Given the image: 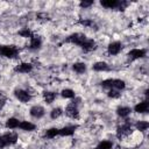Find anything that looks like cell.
I'll use <instances>...</instances> for the list:
<instances>
[{
    "label": "cell",
    "mask_w": 149,
    "mask_h": 149,
    "mask_svg": "<svg viewBox=\"0 0 149 149\" xmlns=\"http://www.w3.org/2000/svg\"><path fill=\"white\" fill-rule=\"evenodd\" d=\"M19 127L23 130H34L35 129V125H33L31 122H28V121H22L20 122Z\"/></svg>",
    "instance_id": "17"
},
{
    "label": "cell",
    "mask_w": 149,
    "mask_h": 149,
    "mask_svg": "<svg viewBox=\"0 0 149 149\" xmlns=\"http://www.w3.org/2000/svg\"><path fill=\"white\" fill-rule=\"evenodd\" d=\"M19 34L21 35V36H23V37H31V31L28 29V28H26V29H22V30H20L19 31Z\"/></svg>",
    "instance_id": "28"
},
{
    "label": "cell",
    "mask_w": 149,
    "mask_h": 149,
    "mask_svg": "<svg viewBox=\"0 0 149 149\" xmlns=\"http://www.w3.org/2000/svg\"><path fill=\"white\" fill-rule=\"evenodd\" d=\"M31 69H33V65L31 64H29V63H22V64L17 65L15 68V71L22 72V73H28L29 71H31Z\"/></svg>",
    "instance_id": "11"
},
{
    "label": "cell",
    "mask_w": 149,
    "mask_h": 149,
    "mask_svg": "<svg viewBox=\"0 0 149 149\" xmlns=\"http://www.w3.org/2000/svg\"><path fill=\"white\" fill-rule=\"evenodd\" d=\"M132 127L128 125V123H126V125H123V126H121V127H119L118 128V133H116V136L119 137V139H122V137H125V136H128L129 134H132Z\"/></svg>",
    "instance_id": "3"
},
{
    "label": "cell",
    "mask_w": 149,
    "mask_h": 149,
    "mask_svg": "<svg viewBox=\"0 0 149 149\" xmlns=\"http://www.w3.org/2000/svg\"><path fill=\"white\" fill-rule=\"evenodd\" d=\"M56 98V94L54 92H44V100L47 104H51Z\"/></svg>",
    "instance_id": "21"
},
{
    "label": "cell",
    "mask_w": 149,
    "mask_h": 149,
    "mask_svg": "<svg viewBox=\"0 0 149 149\" xmlns=\"http://www.w3.org/2000/svg\"><path fill=\"white\" fill-rule=\"evenodd\" d=\"M108 97L109 98H119L120 97V93L118 91H115V90H111L108 92Z\"/></svg>",
    "instance_id": "30"
},
{
    "label": "cell",
    "mask_w": 149,
    "mask_h": 149,
    "mask_svg": "<svg viewBox=\"0 0 149 149\" xmlns=\"http://www.w3.org/2000/svg\"><path fill=\"white\" fill-rule=\"evenodd\" d=\"M62 95L64 98H73L74 97V92L70 88H66V90H63L62 91Z\"/></svg>",
    "instance_id": "26"
},
{
    "label": "cell",
    "mask_w": 149,
    "mask_h": 149,
    "mask_svg": "<svg viewBox=\"0 0 149 149\" xmlns=\"http://www.w3.org/2000/svg\"><path fill=\"white\" fill-rule=\"evenodd\" d=\"M58 133H59V129H57V128H50V129H48V130H47L45 136H47V137H49V139H52V137H55Z\"/></svg>",
    "instance_id": "23"
},
{
    "label": "cell",
    "mask_w": 149,
    "mask_h": 149,
    "mask_svg": "<svg viewBox=\"0 0 149 149\" xmlns=\"http://www.w3.org/2000/svg\"><path fill=\"white\" fill-rule=\"evenodd\" d=\"M101 85H102V87H113V79H106V80H104L102 83H101Z\"/></svg>",
    "instance_id": "29"
},
{
    "label": "cell",
    "mask_w": 149,
    "mask_h": 149,
    "mask_svg": "<svg viewBox=\"0 0 149 149\" xmlns=\"http://www.w3.org/2000/svg\"><path fill=\"white\" fill-rule=\"evenodd\" d=\"M112 142L109 141H101L98 146V149H112Z\"/></svg>",
    "instance_id": "25"
},
{
    "label": "cell",
    "mask_w": 149,
    "mask_h": 149,
    "mask_svg": "<svg viewBox=\"0 0 149 149\" xmlns=\"http://www.w3.org/2000/svg\"><path fill=\"white\" fill-rule=\"evenodd\" d=\"M65 113H66L68 116H70V118H72V119L78 118V109H77V107H76L74 104L68 105V107H66V109H65Z\"/></svg>",
    "instance_id": "6"
},
{
    "label": "cell",
    "mask_w": 149,
    "mask_h": 149,
    "mask_svg": "<svg viewBox=\"0 0 149 149\" xmlns=\"http://www.w3.org/2000/svg\"><path fill=\"white\" fill-rule=\"evenodd\" d=\"M80 23L86 26V27H93L94 26L93 21H91V20H80Z\"/></svg>",
    "instance_id": "31"
},
{
    "label": "cell",
    "mask_w": 149,
    "mask_h": 149,
    "mask_svg": "<svg viewBox=\"0 0 149 149\" xmlns=\"http://www.w3.org/2000/svg\"><path fill=\"white\" fill-rule=\"evenodd\" d=\"M80 47L83 48L84 51H92V50L95 49V43H94L93 40H87V38H86L85 42H84Z\"/></svg>",
    "instance_id": "10"
},
{
    "label": "cell",
    "mask_w": 149,
    "mask_h": 149,
    "mask_svg": "<svg viewBox=\"0 0 149 149\" xmlns=\"http://www.w3.org/2000/svg\"><path fill=\"white\" fill-rule=\"evenodd\" d=\"M125 81L121 79H113V87L116 90H123L125 88Z\"/></svg>",
    "instance_id": "20"
},
{
    "label": "cell",
    "mask_w": 149,
    "mask_h": 149,
    "mask_svg": "<svg viewBox=\"0 0 149 149\" xmlns=\"http://www.w3.org/2000/svg\"><path fill=\"white\" fill-rule=\"evenodd\" d=\"M19 125H20V121L17 119H15V118H10L6 122V127L7 128H16V127H19Z\"/></svg>",
    "instance_id": "18"
},
{
    "label": "cell",
    "mask_w": 149,
    "mask_h": 149,
    "mask_svg": "<svg viewBox=\"0 0 149 149\" xmlns=\"http://www.w3.org/2000/svg\"><path fill=\"white\" fill-rule=\"evenodd\" d=\"M30 115L34 118H42L44 115V108L41 106H34L30 108Z\"/></svg>",
    "instance_id": "7"
},
{
    "label": "cell",
    "mask_w": 149,
    "mask_h": 149,
    "mask_svg": "<svg viewBox=\"0 0 149 149\" xmlns=\"http://www.w3.org/2000/svg\"><path fill=\"white\" fill-rule=\"evenodd\" d=\"M144 56H146V50H143V49H133L129 52L130 59H137V58H142Z\"/></svg>",
    "instance_id": "8"
},
{
    "label": "cell",
    "mask_w": 149,
    "mask_h": 149,
    "mask_svg": "<svg viewBox=\"0 0 149 149\" xmlns=\"http://www.w3.org/2000/svg\"><path fill=\"white\" fill-rule=\"evenodd\" d=\"M19 50L14 45H0V55L8 57V58H13L17 55Z\"/></svg>",
    "instance_id": "1"
},
{
    "label": "cell",
    "mask_w": 149,
    "mask_h": 149,
    "mask_svg": "<svg viewBox=\"0 0 149 149\" xmlns=\"http://www.w3.org/2000/svg\"><path fill=\"white\" fill-rule=\"evenodd\" d=\"M100 3L106 8H116L118 5H119V1H116V0H106V1H101Z\"/></svg>",
    "instance_id": "16"
},
{
    "label": "cell",
    "mask_w": 149,
    "mask_h": 149,
    "mask_svg": "<svg viewBox=\"0 0 149 149\" xmlns=\"http://www.w3.org/2000/svg\"><path fill=\"white\" fill-rule=\"evenodd\" d=\"M3 147H5V144H3V141H2V139L0 136V148H3Z\"/></svg>",
    "instance_id": "35"
},
{
    "label": "cell",
    "mask_w": 149,
    "mask_h": 149,
    "mask_svg": "<svg viewBox=\"0 0 149 149\" xmlns=\"http://www.w3.org/2000/svg\"><path fill=\"white\" fill-rule=\"evenodd\" d=\"M1 139L3 141V144L8 146V144H14L16 142V140H17V136L14 133H9V134H6V135L1 136Z\"/></svg>",
    "instance_id": "5"
},
{
    "label": "cell",
    "mask_w": 149,
    "mask_h": 149,
    "mask_svg": "<svg viewBox=\"0 0 149 149\" xmlns=\"http://www.w3.org/2000/svg\"><path fill=\"white\" fill-rule=\"evenodd\" d=\"M37 19L38 20H49V15L47 13H40V14H37Z\"/></svg>",
    "instance_id": "32"
},
{
    "label": "cell",
    "mask_w": 149,
    "mask_h": 149,
    "mask_svg": "<svg viewBox=\"0 0 149 149\" xmlns=\"http://www.w3.org/2000/svg\"><path fill=\"white\" fill-rule=\"evenodd\" d=\"M31 42H30V48L31 49H38L41 47V38L40 36L36 35H31Z\"/></svg>",
    "instance_id": "13"
},
{
    "label": "cell",
    "mask_w": 149,
    "mask_h": 149,
    "mask_svg": "<svg viewBox=\"0 0 149 149\" xmlns=\"http://www.w3.org/2000/svg\"><path fill=\"white\" fill-rule=\"evenodd\" d=\"M85 40H86V36H85V35L79 34V33H76V34L70 35V36L65 40V42H68V43H73V44H78V45H81V44L85 42Z\"/></svg>",
    "instance_id": "2"
},
{
    "label": "cell",
    "mask_w": 149,
    "mask_h": 149,
    "mask_svg": "<svg viewBox=\"0 0 149 149\" xmlns=\"http://www.w3.org/2000/svg\"><path fill=\"white\" fill-rule=\"evenodd\" d=\"M62 113H63V112H62L61 108H54V109L51 111V114H50V115H51L52 119H57L58 116L62 115Z\"/></svg>",
    "instance_id": "27"
},
{
    "label": "cell",
    "mask_w": 149,
    "mask_h": 149,
    "mask_svg": "<svg viewBox=\"0 0 149 149\" xmlns=\"http://www.w3.org/2000/svg\"><path fill=\"white\" fill-rule=\"evenodd\" d=\"M93 70H95V71H108L109 68L105 62H97L93 65Z\"/></svg>",
    "instance_id": "14"
},
{
    "label": "cell",
    "mask_w": 149,
    "mask_h": 149,
    "mask_svg": "<svg viewBox=\"0 0 149 149\" xmlns=\"http://www.w3.org/2000/svg\"><path fill=\"white\" fill-rule=\"evenodd\" d=\"M95 149H98V148H95Z\"/></svg>",
    "instance_id": "36"
},
{
    "label": "cell",
    "mask_w": 149,
    "mask_h": 149,
    "mask_svg": "<svg viewBox=\"0 0 149 149\" xmlns=\"http://www.w3.org/2000/svg\"><path fill=\"white\" fill-rule=\"evenodd\" d=\"M116 113L120 115V116H127L129 113H130V108L129 107H119L116 109Z\"/></svg>",
    "instance_id": "22"
},
{
    "label": "cell",
    "mask_w": 149,
    "mask_h": 149,
    "mask_svg": "<svg viewBox=\"0 0 149 149\" xmlns=\"http://www.w3.org/2000/svg\"><path fill=\"white\" fill-rule=\"evenodd\" d=\"M3 106H5V100H3V99H0V109H1Z\"/></svg>",
    "instance_id": "34"
},
{
    "label": "cell",
    "mask_w": 149,
    "mask_h": 149,
    "mask_svg": "<svg viewBox=\"0 0 149 149\" xmlns=\"http://www.w3.org/2000/svg\"><path fill=\"white\" fill-rule=\"evenodd\" d=\"M76 128H77V126H68V127H64V128L59 129L58 134H61L63 136H69V135H72L74 133Z\"/></svg>",
    "instance_id": "12"
},
{
    "label": "cell",
    "mask_w": 149,
    "mask_h": 149,
    "mask_svg": "<svg viewBox=\"0 0 149 149\" xmlns=\"http://www.w3.org/2000/svg\"><path fill=\"white\" fill-rule=\"evenodd\" d=\"M134 109H135V112H137V113H146V112L148 111V102H147V101H142V102L137 104Z\"/></svg>",
    "instance_id": "15"
},
{
    "label": "cell",
    "mask_w": 149,
    "mask_h": 149,
    "mask_svg": "<svg viewBox=\"0 0 149 149\" xmlns=\"http://www.w3.org/2000/svg\"><path fill=\"white\" fill-rule=\"evenodd\" d=\"M91 5H93V1H81L80 2V7H83V8H87Z\"/></svg>",
    "instance_id": "33"
},
{
    "label": "cell",
    "mask_w": 149,
    "mask_h": 149,
    "mask_svg": "<svg viewBox=\"0 0 149 149\" xmlns=\"http://www.w3.org/2000/svg\"><path fill=\"white\" fill-rule=\"evenodd\" d=\"M73 70L77 73H84L86 70V65L84 63H74L73 64Z\"/></svg>",
    "instance_id": "19"
},
{
    "label": "cell",
    "mask_w": 149,
    "mask_h": 149,
    "mask_svg": "<svg viewBox=\"0 0 149 149\" xmlns=\"http://www.w3.org/2000/svg\"><path fill=\"white\" fill-rule=\"evenodd\" d=\"M121 50V43L120 42H113L108 45V54L109 55H116Z\"/></svg>",
    "instance_id": "9"
},
{
    "label": "cell",
    "mask_w": 149,
    "mask_h": 149,
    "mask_svg": "<svg viewBox=\"0 0 149 149\" xmlns=\"http://www.w3.org/2000/svg\"><path fill=\"white\" fill-rule=\"evenodd\" d=\"M15 97L22 101V102H27L30 100V94L28 93V91H23V90H15Z\"/></svg>",
    "instance_id": "4"
},
{
    "label": "cell",
    "mask_w": 149,
    "mask_h": 149,
    "mask_svg": "<svg viewBox=\"0 0 149 149\" xmlns=\"http://www.w3.org/2000/svg\"><path fill=\"white\" fill-rule=\"evenodd\" d=\"M148 127H149V123H148L147 121H139V122H136V128H137L140 132L146 130Z\"/></svg>",
    "instance_id": "24"
}]
</instances>
